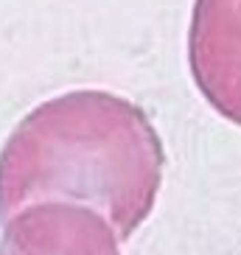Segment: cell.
Wrapping results in <instances>:
<instances>
[{"label":"cell","mask_w":241,"mask_h":255,"mask_svg":"<svg viewBox=\"0 0 241 255\" xmlns=\"http://www.w3.org/2000/svg\"><path fill=\"white\" fill-rule=\"evenodd\" d=\"M115 227L76 202H34L3 222L0 255H120Z\"/></svg>","instance_id":"3957f363"},{"label":"cell","mask_w":241,"mask_h":255,"mask_svg":"<svg viewBox=\"0 0 241 255\" xmlns=\"http://www.w3.org/2000/svg\"><path fill=\"white\" fill-rule=\"evenodd\" d=\"M188 68L213 113L241 127V0H194Z\"/></svg>","instance_id":"7a4b0ae2"},{"label":"cell","mask_w":241,"mask_h":255,"mask_svg":"<svg viewBox=\"0 0 241 255\" xmlns=\"http://www.w3.org/2000/svg\"><path fill=\"white\" fill-rule=\"evenodd\" d=\"M163 171V140L135 101L62 93L34 107L0 149V222L59 199L98 210L129 241L157 205Z\"/></svg>","instance_id":"6da1fadb"}]
</instances>
